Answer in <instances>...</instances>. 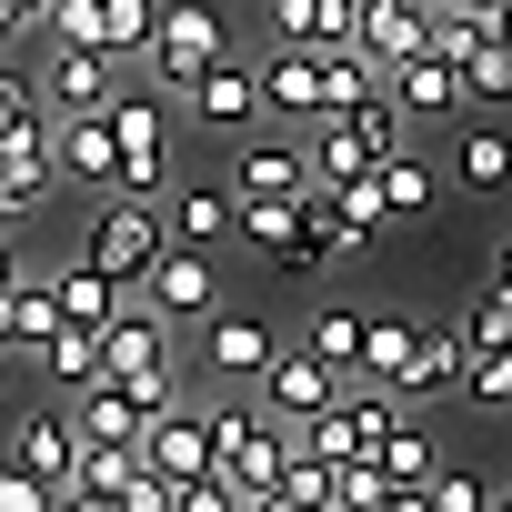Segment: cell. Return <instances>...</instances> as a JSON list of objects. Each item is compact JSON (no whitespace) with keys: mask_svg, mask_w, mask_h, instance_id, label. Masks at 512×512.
Here are the masks:
<instances>
[{"mask_svg":"<svg viewBox=\"0 0 512 512\" xmlns=\"http://www.w3.org/2000/svg\"><path fill=\"white\" fill-rule=\"evenodd\" d=\"M221 61H231V31L211 21V0H161V41H151V61H141V71H151L171 101H191V81H201V71H221Z\"/></svg>","mask_w":512,"mask_h":512,"instance_id":"6da1fadb","label":"cell"},{"mask_svg":"<svg viewBox=\"0 0 512 512\" xmlns=\"http://www.w3.org/2000/svg\"><path fill=\"white\" fill-rule=\"evenodd\" d=\"M402 131H412L402 91H372V101L332 111V121H322V181H352V171H382V161L402 151Z\"/></svg>","mask_w":512,"mask_h":512,"instance_id":"7a4b0ae2","label":"cell"},{"mask_svg":"<svg viewBox=\"0 0 512 512\" xmlns=\"http://www.w3.org/2000/svg\"><path fill=\"white\" fill-rule=\"evenodd\" d=\"M181 231H161V211H151V191H111L101 201V221H91V262L101 272H121L131 292L161 272V251H171Z\"/></svg>","mask_w":512,"mask_h":512,"instance_id":"3957f363","label":"cell"},{"mask_svg":"<svg viewBox=\"0 0 512 512\" xmlns=\"http://www.w3.org/2000/svg\"><path fill=\"white\" fill-rule=\"evenodd\" d=\"M201 362H211L221 382H241V392H262V372L282 362V342H272V322H262V312L221 302V312L201 322Z\"/></svg>","mask_w":512,"mask_h":512,"instance_id":"277c9868","label":"cell"},{"mask_svg":"<svg viewBox=\"0 0 512 512\" xmlns=\"http://www.w3.org/2000/svg\"><path fill=\"white\" fill-rule=\"evenodd\" d=\"M121 51H101V41H51V61H41V81H51V111H111L121 101Z\"/></svg>","mask_w":512,"mask_h":512,"instance_id":"5b68a950","label":"cell"},{"mask_svg":"<svg viewBox=\"0 0 512 512\" xmlns=\"http://www.w3.org/2000/svg\"><path fill=\"white\" fill-rule=\"evenodd\" d=\"M171 101V91H161ZM151 91H121L111 101V121H121V191H161L171 181V111H161Z\"/></svg>","mask_w":512,"mask_h":512,"instance_id":"8992f818","label":"cell"},{"mask_svg":"<svg viewBox=\"0 0 512 512\" xmlns=\"http://www.w3.org/2000/svg\"><path fill=\"white\" fill-rule=\"evenodd\" d=\"M171 332H181V322H171L161 302H131V312L101 332V372H111V382H151V372H181Z\"/></svg>","mask_w":512,"mask_h":512,"instance_id":"52a82bcc","label":"cell"},{"mask_svg":"<svg viewBox=\"0 0 512 512\" xmlns=\"http://www.w3.org/2000/svg\"><path fill=\"white\" fill-rule=\"evenodd\" d=\"M141 302H161L181 332H201V322L221 312V272H211V251H201V241H171V251H161V272L141 282Z\"/></svg>","mask_w":512,"mask_h":512,"instance_id":"ba28073f","label":"cell"},{"mask_svg":"<svg viewBox=\"0 0 512 512\" xmlns=\"http://www.w3.org/2000/svg\"><path fill=\"white\" fill-rule=\"evenodd\" d=\"M201 131H251L272 111V81H262V61H221V71H201L191 81V101H181Z\"/></svg>","mask_w":512,"mask_h":512,"instance_id":"9c48e42d","label":"cell"},{"mask_svg":"<svg viewBox=\"0 0 512 512\" xmlns=\"http://www.w3.org/2000/svg\"><path fill=\"white\" fill-rule=\"evenodd\" d=\"M262 81H272V111H282V121H332V71H322V41H272Z\"/></svg>","mask_w":512,"mask_h":512,"instance_id":"30bf717a","label":"cell"},{"mask_svg":"<svg viewBox=\"0 0 512 512\" xmlns=\"http://www.w3.org/2000/svg\"><path fill=\"white\" fill-rule=\"evenodd\" d=\"M51 151H61V171H71L81 191H121V121H111V111H61Z\"/></svg>","mask_w":512,"mask_h":512,"instance_id":"8fae6325","label":"cell"},{"mask_svg":"<svg viewBox=\"0 0 512 512\" xmlns=\"http://www.w3.org/2000/svg\"><path fill=\"white\" fill-rule=\"evenodd\" d=\"M432 31H442V0H362V31H352V41L402 71V61L432 51Z\"/></svg>","mask_w":512,"mask_h":512,"instance_id":"7c38bea8","label":"cell"},{"mask_svg":"<svg viewBox=\"0 0 512 512\" xmlns=\"http://www.w3.org/2000/svg\"><path fill=\"white\" fill-rule=\"evenodd\" d=\"M342 382H352V372H332V362L302 342V352H282V362L262 372V402H272L282 422H312V412H332V402H342Z\"/></svg>","mask_w":512,"mask_h":512,"instance_id":"4fadbf2b","label":"cell"},{"mask_svg":"<svg viewBox=\"0 0 512 512\" xmlns=\"http://www.w3.org/2000/svg\"><path fill=\"white\" fill-rule=\"evenodd\" d=\"M11 462H31V472L71 482V472H81V412H61V402H31V412L11 422Z\"/></svg>","mask_w":512,"mask_h":512,"instance_id":"5bb4252c","label":"cell"},{"mask_svg":"<svg viewBox=\"0 0 512 512\" xmlns=\"http://www.w3.org/2000/svg\"><path fill=\"white\" fill-rule=\"evenodd\" d=\"M151 472L141 442H81V472L61 482V502H131V482Z\"/></svg>","mask_w":512,"mask_h":512,"instance_id":"9a60e30c","label":"cell"},{"mask_svg":"<svg viewBox=\"0 0 512 512\" xmlns=\"http://www.w3.org/2000/svg\"><path fill=\"white\" fill-rule=\"evenodd\" d=\"M392 91H402V111H412V121H442V111H462V101H472V81H462V61H452V51L402 61V71H392Z\"/></svg>","mask_w":512,"mask_h":512,"instance_id":"2e32d148","label":"cell"},{"mask_svg":"<svg viewBox=\"0 0 512 512\" xmlns=\"http://www.w3.org/2000/svg\"><path fill=\"white\" fill-rule=\"evenodd\" d=\"M231 191H322V161L292 151V141H251V131H241V171H231Z\"/></svg>","mask_w":512,"mask_h":512,"instance_id":"e0dca14e","label":"cell"},{"mask_svg":"<svg viewBox=\"0 0 512 512\" xmlns=\"http://www.w3.org/2000/svg\"><path fill=\"white\" fill-rule=\"evenodd\" d=\"M262 31L272 41H352L362 0H262Z\"/></svg>","mask_w":512,"mask_h":512,"instance_id":"ac0fdd59","label":"cell"},{"mask_svg":"<svg viewBox=\"0 0 512 512\" xmlns=\"http://www.w3.org/2000/svg\"><path fill=\"white\" fill-rule=\"evenodd\" d=\"M51 282H61V312H71V322H91V332H111V322H121V292H131V282H121V272H101L91 251H81L71 272H51Z\"/></svg>","mask_w":512,"mask_h":512,"instance_id":"d6986e66","label":"cell"},{"mask_svg":"<svg viewBox=\"0 0 512 512\" xmlns=\"http://www.w3.org/2000/svg\"><path fill=\"white\" fill-rule=\"evenodd\" d=\"M171 231H181V241H201V251L241 241V191H181V201H171Z\"/></svg>","mask_w":512,"mask_h":512,"instance_id":"ffe728a7","label":"cell"},{"mask_svg":"<svg viewBox=\"0 0 512 512\" xmlns=\"http://www.w3.org/2000/svg\"><path fill=\"white\" fill-rule=\"evenodd\" d=\"M31 372L61 382V392H71V382H101V332H91V322H61V332L31 352Z\"/></svg>","mask_w":512,"mask_h":512,"instance_id":"44dd1931","label":"cell"},{"mask_svg":"<svg viewBox=\"0 0 512 512\" xmlns=\"http://www.w3.org/2000/svg\"><path fill=\"white\" fill-rule=\"evenodd\" d=\"M412 362H422V332L412 322H372V342H362V382H392V392H412Z\"/></svg>","mask_w":512,"mask_h":512,"instance_id":"7402d4cb","label":"cell"},{"mask_svg":"<svg viewBox=\"0 0 512 512\" xmlns=\"http://www.w3.org/2000/svg\"><path fill=\"white\" fill-rule=\"evenodd\" d=\"M61 181H71V171H61V151H51V161H0V211H11V221H41Z\"/></svg>","mask_w":512,"mask_h":512,"instance_id":"603a6c76","label":"cell"},{"mask_svg":"<svg viewBox=\"0 0 512 512\" xmlns=\"http://www.w3.org/2000/svg\"><path fill=\"white\" fill-rule=\"evenodd\" d=\"M332 502H342V462L302 442V452H292V472H282V512H332Z\"/></svg>","mask_w":512,"mask_h":512,"instance_id":"cb8c5ba5","label":"cell"},{"mask_svg":"<svg viewBox=\"0 0 512 512\" xmlns=\"http://www.w3.org/2000/svg\"><path fill=\"white\" fill-rule=\"evenodd\" d=\"M452 171H462V191H502V181H512V131H492V121L462 131V141H452Z\"/></svg>","mask_w":512,"mask_h":512,"instance_id":"d4e9b609","label":"cell"},{"mask_svg":"<svg viewBox=\"0 0 512 512\" xmlns=\"http://www.w3.org/2000/svg\"><path fill=\"white\" fill-rule=\"evenodd\" d=\"M302 342H312L332 372H362V342H372V322H362V312H312V332H302Z\"/></svg>","mask_w":512,"mask_h":512,"instance_id":"484cf974","label":"cell"},{"mask_svg":"<svg viewBox=\"0 0 512 512\" xmlns=\"http://www.w3.org/2000/svg\"><path fill=\"white\" fill-rule=\"evenodd\" d=\"M462 372H472V342H462V332H422L412 392H462Z\"/></svg>","mask_w":512,"mask_h":512,"instance_id":"4316f807","label":"cell"},{"mask_svg":"<svg viewBox=\"0 0 512 512\" xmlns=\"http://www.w3.org/2000/svg\"><path fill=\"white\" fill-rule=\"evenodd\" d=\"M382 462H392V482H402V502H422V482L442 472V452H432V432H422V422H402V432L382 442Z\"/></svg>","mask_w":512,"mask_h":512,"instance_id":"83f0119b","label":"cell"},{"mask_svg":"<svg viewBox=\"0 0 512 512\" xmlns=\"http://www.w3.org/2000/svg\"><path fill=\"white\" fill-rule=\"evenodd\" d=\"M452 402H472V412H512V342L472 352V372H462V392H452Z\"/></svg>","mask_w":512,"mask_h":512,"instance_id":"f1b7e54d","label":"cell"},{"mask_svg":"<svg viewBox=\"0 0 512 512\" xmlns=\"http://www.w3.org/2000/svg\"><path fill=\"white\" fill-rule=\"evenodd\" d=\"M151 41H161V0H111V51L141 71L151 61Z\"/></svg>","mask_w":512,"mask_h":512,"instance_id":"f546056e","label":"cell"},{"mask_svg":"<svg viewBox=\"0 0 512 512\" xmlns=\"http://www.w3.org/2000/svg\"><path fill=\"white\" fill-rule=\"evenodd\" d=\"M462 342H472V352H492V342H512V282H502V272H492V292H482V302L462 312Z\"/></svg>","mask_w":512,"mask_h":512,"instance_id":"4dcf8cb0","label":"cell"},{"mask_svg":"<svg viewBox=\"0 0 512 512\" xmlns=\"http://www.w3.org/2000/svg\"><path fill=\"white\" fill-rule=\"evenodd\" d=\"M382 181H392V211H402V221H422V211H432V171H422L412 151H392V161H382Z\"/></svg>","mask_w":512,"mask_h":512,"instance_id":"1f68e13d","label":"cell"},{"mask_svg":"<svg viewBox=\"0 0 512 512\" xmlns=\"http://www.w3.org/2000/svg\"><path fill=\"white\" fill-rule=\"evenodd\" d=\"M422 502H432V512H482V482H472V472H432Z\"/></svg>","mask_w":512,"mask_h":512,"instance_id":"d6a6232c","label":"cell"},{"mask_svg":"<svg viewBox=\"0 0 512 512\" xmlns=\"http://www.w3.org/2000/svg\"><path fill=\"white\" fill-rule=\"evenodd\" d=\"M51 21V0H0V31H41Z\"/></svg>","mask_w":512,"mask_h":512,"instance_id":"836d02e7","label":"cell"},{"mask_svg":"<svg viewBox=\"0 0 512 512\" xmlns=\"http://www.w3.org/2000/svg\"><path fill=\"white\" fill-rule=\"evenodd\" d=\"M452 11H472V21H492V31H502V0H452Z\"/></svg>","mask_w":512,"mask_h":512,"instance_id":"e575fe53","label":"cell"},{"mask_svg":"<svg viewBox=\"0 0 512 512\" xmlns=\"http://www.w3.org/2000/svg\"><path fill=\"white\" fill-rule=\"evenodd\" d=\"M502 282H512V241H502Z\"/></svg>","mask_w":512,"mask_h":512,"instance_id":"d590c367","label":"cell"},{"mask_svg":"<svg viewBox=\"0 0 512 512\" xmlns=\"http://www.w3.org/2000/svg\"><path fill=\"white\" fill-rule=\"evenodd\" d=\"M502 502H512V492H502Z\"/></svg>","mask_w":512,"mask_h":512,"instance_id":"8d00e7d4","label":"cell"}]
</instances>
